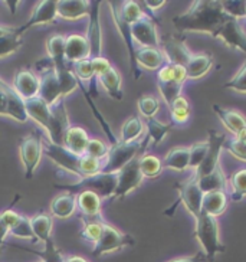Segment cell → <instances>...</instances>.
<instances>
[{
    "label": "cell",
    "mask_w": 246,
    "mask_h": 262,
    "mask_svg": "<svg viewBox=\"0 0 246 262\" xmlns=\"http://www.w3.org/2000/svg\"><path fill=\"white\" fill-rule=\"evenodd\" d=\"M231 16L226 15L219 0H196L185 13L173 17L178 32H197L215 36L216 32Z\"/></svg>",
    "instance_id": "obj_1"
},
{
    "label": "cell",
    "mask_w": 246,
    "mask_h": 262,
    "mask_svg": "<svg viewBox=\"0 0 246 262\" xmlns=\"http://www.w3.org/2000/svg\"><path fill=\"white\" fill-rule=\"evenodd\" d=\"M25 107L28 117L45 128L49 141L62 146L63 136L71 127L70 118L65 108V100H59L49 107L40 97H35L32 100L25 101Z\"/></svg>",
    "instance_id": "obj_2"
},
{
    "label": "cell",
    "mask_w": 246,
    "mask_h": 262,
    "mask_svg": "<svg viewBox=\"0 0 246 262\" xmlns=\"http://www.w3.org/2000/svg\"><path fill=\"white\" fill-rule=\"evenodd\" d=\"M43 153L52 160V162L61 167L70 174L82 179L86 176H93L100 173L102 169V162L88 157V156L74 155L68 148L63 146H58L51 143L49 140L43 141Z\"/></svg>",
    "instance_id": "obj_3"
},
{
    "label": "cell",
    "mask_w": 246,
    "mask_h": 262,
    "mask_svg": "<svg viewBox=\"0 0 246 262\" xmlns=\"http://www.w3.org/2000/svg\"><path fill=\"white\" fill-rule=\"evenodd\" d=\"M194 236L199 241L203 254L206 255L208 261H215L216 255L223 254L226 251L219 235L217 217H212L202 212L199 216L194 217Z\"/></svg>",
    "instance_id": "obj_4"
},
{
    "label": "cell",
    "mask_w": 246,
    "mask_h": 262,
    "mask_svg": "<svg viewBox=\"0 0 246 262\" xmlns=\"http://www.w3.org/2000/svg\"><path fill=\"white\" fill-rule=\"evenodd\" d=\"M148 143H150L148 137H146L143 141H134V143H123L118 140L116 144L109 146L105 163H102L101 171L102 173H118L131 160L144 155L146 148L148 147Z\"/></svg>",
    "instance_id": "obj_5"
},
{
    "label": "cell",
    "mask_w": 246,
    "mask_h": 262,
    "mask_svg": "<svg viewBox=\"0 0 246 262\" xmlns=\"http://www.w3.org/2000/svg\"><path fill=\"white\" fill-rule=\"evenodd\" d=\"M55 189L65 190V192L75 193L84 189H90L95 192L101 199H113L117 187V173H97L93 176H86L78 180L77 183L71 185H54Z\"/></svg>",
    "instance_id": "obj_6"
},
{
    "label": "cell",
    "mask_w": 246,
    "mask_h": 262,
    "mask_svg": "<svg viewBox=\"0 0 246 262\" xmlns=\"http://www.w3.org/2000/svg\"><path fill=\"white\" fill-rule=\"evenodd\" d=\"M187 79L186 70L183 67L178 65H171L166 63L162 70L157 72V86H159V93L163 97V100L166 101L167 107H170L176 98L182 95L183 84Z\"/></svg>",
    "instance_id": "obj_7"
},
{
    "label": "cell",
    "mask_w": 246,
    "mask_h": 262,
    "mask_svg": "<svg viewBox=\"0 0 246 262\" xmlns=\"http://www.w3.org/2000/svg\"><path fill=\"white\" fill-rule=\"evenodd\" d=\"M134 244H136V241L131 235L123 233V232L116 229L114 226L104 222L100 239L93 248V256L98 258V256H102V255L120 251V249H123L125 247H132Z\"/></svg>",
    "instance_id": "obj_8"
},
{
    "label": "cell",
    "mask_w": 246,
    "mask_h": 262,
    "mask_svg": "<svg viewBox=\"0 0 246 262\" xmlns=\"http://www.w3.org/2000/svg\"><path fill=\"white\" fill-rule=\"evenodd\" d=\"M19 155H20V160L24 163L25 178L29 180L35 174V170L38 169L42 155H43V141H42L40 134L31 133L20 140Z\"/></svg>",
    "instance_id": "obj_9"
},
{
    "label": "cell",
    "mask_w": 246,
    "mask_h": 262,
    "mask_svg": "<svg viewBox=\"0 0 246 262\" xmlns=\"http://www.w3.org/2000/svg\"><path fill=\"white\" fill-rule=\"evenodd\" d=\"M0 116L13 118L17 123H26L29 120L25 101L15 93L13 86L0 79Z\"/></svg>",
    "instance_id": "obj_10"
},
{
    "label": "cell",
    "mask_w": 246,
    "mask_h": 262,
    "mask_svg": "<svg viewBox=\"0 0 246 262\" xmlns=\"http://www.w3.org/2000/svg\"><path fill=\"white\" fill-rule=\"evenodd\" d=\"M174 187L177 189V193H178V199H177V203H174L169 210H166L164 213L166 215L171 216L174 209L177 208L178 203H183L185 208L190 212V215L193 217L199 216L202 213V198H203V193L199 189V185L196 182V179L192 178L190 180H187L185 183H178V185H174Z\"/></svg>",
    "instance_id": "obj_11"
},
{
    "label": "cell",
    "mask_w": 246,
    "mask_h": 262,
    "mask_svg": "<svg viewBox=\"0 0 246 262\" xmlns=\"http://www.w3.org/2000/svg\"><path fill=\"white\" fill-rule=\"evenodd\" d=\"M139 157H136L134 160H131L127 166H124L123 169L117 173V187L116 193L113 196V199H123L127 194H130L132 190H136L137 187L141 186L144 176L141 174L140 171V164H139Z\"/></svg>",
    "instance_id": "obj_12"
},
{
    "label": "cell",
    "mask_w": 246,
    "mask_h": 262,
    "mask_svg": "<svg viewBox=\"0 0 246 262\" xmlns=\"http://www.w3.org/2000/svg\"><path fill=\"white\" fill-rule=\"evenodd\" d=\"M226 136L225 134H219L217 131L209 128L208 130V153L205 160L202 162L199 167L196 169L194 173V179H200L206 176L209 173H212L213 170L219 167V157H220V151L223 150V144L226 141Z\"/></svg>",
    "instance_id": "obj_13"
},
{
    "label": "cell",
    "mask_w": 246,
    "mask_h": 262,
    "mask_svg": "<svg viewBox=\"0 0 246 262\" xmlns=\"http://www.w3.org/2000/svg\"><path fill=\"white\" fill-rule=\"evenodd\" d=\"M155 19L150 15H144L136 24L130 25L131 36L134 43H139L140 48H160V39L157 35Z\"/></svg>",
    "instance_id": "obj_14"
},
{
    "label": "cell",
    "mask_w": 246,
    "mask_h": 262,
    "mask_svg": "<svg viewBox=\"0 0 246 262\" xmlns=\"http://www.w3.org/2000/svg\"><path fill=\"white\" fill-rule=\"evenodd\" d=\"M47 63L42 70V75H40V90H39V95L42 100L47 102L48 105H54L55 102H58L59 100H63L65 95L62 91L61 82L58 79V75L55 72L52 62L49 61V58L47 59Z\"/></svg>",
    "instance_id": "obj_15"
},
{
    "label": "cell",
    "mask_w": 246,
    "mask_h": 262,
    "mask_svg": "<svg viewBox=\"0 0 246 262\" xmlns=\"http://www.w3.org/2000/svg\"><path fill=\"white\" fill-rule=\"evenodd\" d=\"M109 9H111V13H113V19H114V24H116L117 29L120 32V35L123 36L124 42L127 45V49H128V56H130V65H131V72L134 75V79H140L141 78V70L136 62V45H134V40H132V36H131V29L130 25L127 24L124 20L120 12H118V3H114V2H109Z\"/></svg>",
    "instance_id": "obj_16"
},
{
    "label": "cell",
    "mask_w": 246,
    "mask_h": 262,
    "mask_svg": "<svg viewBox=\"0 0 246 262\" xmlns=\"http://www.w3.org/2000/svg\"><path fill=\"white\" fill-rule=\"evenodd\" d=\"M56 2L55 0H43L39 2L38 6L35 8L33 13L31 17L28 19V22L22 26H19L15 29V33L17 36H22L28 29H31L33 26H39V25H49L54 24L56 20Z\"/></svg>",
    "instance_id": "obj_17"
},
{
    "label": "cell",
    "mask_w": 246,
    "mask_h": 262,
    "mask_svg": "<svg viewBox=\"0 0 246 262\" xmlns=\"http://www.w3.org/2000/svg\"><path fill=\"white\" fill-rule=\"evenodd\" d=\"M213 38L220 39V40H223L225 45L233 48V49H239L240 52H243L246 55V33L242 29V26H240L238 20L229 17L219 28V31L216 32Z\"/></svg>",
    "instance_id": "obj_18"
},
{
    "label": "cell",
    "mask_w": 246,
    "mask_h": 262,
    "mask_svg": "<svg viewBox=\"0 0 246 262\" xmlns=\"http://www.w3.org/2000/svg\"><path fill=\"white\" fill-rule=\"evenodd\" d=\"M100 5L101 2H93L91 12H90V22H88V32H86V40L90 45L91 56L90 59L102 56V32L100 25Z\"/></svg>",
    "instance_id": "obj_19"
},
{
    "label": "cell",
    "mask_w": 246,
    "mask_h": 262,
    "mask_svg": "<svg viewBox=\"0 0 246 262\" xmlns=\"http://www.w3.org/2000/svg\"><path fill=\"white\" fill-rule=\"evenodd\" d=\"M160 49L166 56L167 63L178 65L183 68L193 55L185 42L176 36H167V38H164V40H160Z\"/></svg>",
    "instance_id": "obj_20"
},
{
    "label": "cell",
    "mask_w": 246,
    "mask_h": 262,
    "mask_svg": "<svg viewBox=\"0 0 246 262\" xmlns=\"http://www.w3.org/2000/svg\"><path fill=\"white\" fill-rule=\"evenodd\" d=\"M13 90L24 101L32 100L39 95L40 78L29 70H20L13 78Z\"/></svg>",
    "instance_id": "obj_21"
},
{
    "label": "cell",
    "mask_w": 246,
    "mask_h": 262,
    "mask_svg": "<svg viewBox=\"0 0 246 262\" xmlns=\"http://www.w3.org/2000/svg\"><path fill=\"white\" fill-rule=\"evenodd\" d=\"M0 216H2V219L5 221V224L8 225L9 233H12L16 238L35 241L29 217H25V216L19 215V213H16L15 210H12V209L5 210L3 213H0ZM35 242H36V241H35Z\"/></svg>",
    "instance_id": "obj_22"
},
{
    "label": "cell",
    "mask_w": 246,
    "mask_h": 262,
    "mask_svg": "<svg viewBox=\"0 0 246 262\" xmlns=\"http://www.w3.org/2000/svg\"><path fill=\"white\" fill-rule=\"evenodd\" d=\"M93 2L88 0H58L56 15L65 20H77L90 15Z\"/></svg>",
    "instance_id": "obj_23"
},
{
    "label": "cell",
    "mask_w": 246,
    "mask_h": 262,
    "mask_svg": "<svg viewBox=\"0 0 246 262\" xmlns=\"http://www.w3.org/2000/svg\"><path fill=\"white\" fill-rule=\"evenodd\" d=\"M90 45L88 40L82 35H70L65 38V59L72 65L75 62L90 59Z\"/></svg>",
    "instance_id": "obj_24"
},
{
    "label": "cell",
    "mask_w": 246,
    "mask_h": 262,
    "mask_svg": "<svg viewBox=\"0 0 246 262\" xmlns=\"http://www.w3.org/2000/svg\"><path fill=\"white\" fill-rule=\"evenodd\" d=\"M101 199L93 190H82L77 194V209L82 219H101Z\"/></svg>",
    "instance_id": "obj_25"
},
{
    "label": "cell",
    "mask_w": 246,
    "mask_h": 262,
    "mask_svg": "<svg viewBox=\"0 0 246 262\" xmlns=\"http://www.w3.org/2000/svg\"><path fill=\"white\" fill-rule=\"evenodd\" d=\"M136 62L146 70L159 71L167 63L160 48H136Z\"/></svg>",
    "instance_id": "obj_26"
},
{
    "label": "cell",
    "mask_w": 246,
    "mask_h": 262,
    "mask_svg": "<svg viewBox=\"0 0 246 262\" xmlns=\"http://www.w3.org/2000/svg\"><path fill=\"white\" fill-rule=\"evenodd\" d=\"M90 140L91 139H90V136H88V133H86L85 128L79 127V125H72L65 133L62 146L65 147V148H68L74 155L84 156Z\"/></svg>",
    "instance_id": "obj_27"
},
{
    "label": "cell",
    "mask_w": 246,
    "mask_h": 262,
    "mask_svg": "<svg viewBox=\"0 0 246 262\" xmlns=\"http://www.w3.org/2000/svg\"><path fill=\"white\" fill-rule=\"evenodd\" d=\"M212 110H213L216 116L219 117V120L222 121L225 128L229 133H232L233 136H238L240 131L246 128V118L238 111L223 108L219 104H213Z\"/></svg>",
    "instance_id": "obj_28"
},
{
    "label": "cell",
    "mask_w": 246,
    "mask_h": 262,
    "mask_svg": "<svg viewBox=\"0 0 246 262\" xmlns=\"http://www.w3.org/2000/svg\"><path fill=\"white\" fill-rule=\"evenodd\" d=\"M51 213L58 219H66L75 213L77 210V194L75 193L63 192L58 194L51 202Z\"/></svg>",
    "instance_id": "obj_29"
},
{
    "label": "cell",
    "mask_w": 246,
    "mask_h": 262,
    "mask_svg": "<svg viewBox=\"0 0 246 262\" xmlns=\"http://www.w3.org/2000/svg\"><path fill=\"white\" fill-rule=\"evenodd\" d=\"M228 194L225 192L203 193L202 198V212L212 217L222 215L228 208Z\"/></svg>",
    "instance_id": "obj_30"
},
{
    "label": "cell",
    "mask_w": 246,
    "mask_h": 262,
    "mask_svg": "<svg viewBox=\"0 0 246 262\" xmlns=\"http://www.w3.org/2000/svg\"><path fill=\"white\" fill-rule=\"evenodd\" d=\"M213 65V58L209 54H193L185 70L187 79H199L208 74Z\"/></svg>",
    "instance_id": "obj_31"
},
{
    "label": "cell",
    "mask_w": 246,
    "mask_h": 262,
    "mask_svg": "<svg viewBox=\"0 0 246 262\" xmlns=\"http://www.w3.org/2000/svg\"><path fill=\"white\" fill-rule=\"evenodd\" d=\"M31 221V228L33 232V236L36 242H43L45 245L49 244L52 239V228H54V221L52 217L47 213H38Z\"/></svg>",
    "instance_id": "obj_32"
},
{
    "label": "cell",
    "mask_w": 246,
    "mask_h": 262,
    "mask_svg": "<svg viewBox=\"0 0 246 262\" xmlns=\"http://www.w3.org/2000/svg\"><path fill=\"white\" fill-rule=\"evenodd\" d=\"M163 167L185 171L189 169L190 163V148L189 147H173L163 159Z\"/></svg>",
    "instance_id": "obj_33"
},
{
    "label": "cell",
    "mask_w": 246,
    "mask_h": 262,
    "mask_svg": "<svg viewBox=\"0 0 246 262\" xmlns=\"http://www.w3.org/2000/svg\"><path fill=\"white\" fill-rule=\"evenodd\" d=\"M98 81L102 85V88L107 91V94L117 101L123 100V88H121V75L120 72L111 67L109 70L105 72H102L101 75H98Z\"/></svg>",
    "instance_id": "obj_34"
},
{
    "label": "cell",
    "mask_w": 246,
    "mask_h": 262,
    "mask_svg": "<svg viewBox=\"0 0 246 262\" xmlns=\"http://www.w3.org/2000/svg\"><path fill=\"white\" fill-rule=\"evenodd\" d=\"M199 189L202 193H210V192H225L226 186H228V180L225 178V173L220 169V166L215 169L212 173H209L203 178L196 179Z\"/></svg>",
    "instance_id": "obj_35"
},
{
    "label": "cell",
    "mask_w": 246,
    "mask_h": 262,
    "mask_svg": "<svg viewBox=\"0 0 246 262\" xmlns=\"http://www.w3.org/2000/svg\"><path fill=\"white\" fill-rule=\"evenodd\" d=\"M47 49L49 55V61L52 62L54 68H62L70 65L65 59V36L52 35L47 40Z\"/></svg>",
    "instance_id": "obj_36"
},
{
    "label": "cell",
    "mask_w": 246,
    "mask_h": 262,
    "mask_svg": "<svg viewBox=\"0 0 246 262\" xmlns=\"http://www.w3.org/2000/svg\"><path fill=\"white\" fill-rule=\"evenodd\" d=\"M144 131V123L141 121V118L137 116L130 117L121 127V137L120 141L123 143H134L139 141Z\"/></svg>",
    "instance_id": "obj_37"
},
{
    "label": "cell",
    "mask_w": 246,
    "mask_h": 262,
    "mask_svg": "<svg viewBox=\"0 0 246 262\" xmlns=\"http://www.w3.org/2000/svg\"><path fill=\"white\" fill-rule=\"evenodd\" d=\"M169 110L173 125H183V124L187 123V120L190 117V104L183 95L176 98L174 102L169 107Z\"/></svg>",
    "instance_id": "obj_38"
},
{
    "label": "cell",
    "mask_w": 246,
    "mask_h": 262,
    "mask_svg": "<svg viewBox=\"0 0 246 262\" xmlns=\"http://www.w3.org/2000/svg\"><path fill=\"white\" fill-rule=\"evenodd\" d=\"M146 127L147 137L150 139V143H153L154 146H159L164 140V137L169 134L173 124H163L157 121L155 118H146Z\"/></svg>",
    "instance_id": "obj_39"
},
{
    "label": "cell",
    "mask_w": 246,
    "mask_h": 262,
    "mask_svg": "<svg viewBox=\"0 0 246 262\" xmlns=\"http://www.w3.org/2000/svg\"><path fill=\"white\" fill-rule=\"evenodd\" d=\"M231 186V199L233 202H240L246 196V167L236 170L229 178Z\"/></svg>",
    "instance_id": "obj_40"
},
{
    "label": "cell",
    "mask_w": 246,
    "mask_h": 262,
    "mask_svg": "<svg viewBox=\"0 0 246 262\" xmlns=\"http://www.w3.org/2000/svg\"><path fill=\"white\" fill-rule=\"evenodd\" d=\"M140 171L144 178L154 179L160 176L163 170V163L159 157L151 155H143L139 159Z\"/></svg>",
    "instance_id": "obj_41"
},
{
    "label": "cell",
    "mask_w": 246,
    "mask_h": 262,
    "mask_svg": "<svg viewBox=\"0 0 246 262\" xmlns=\"http://www.w3.org/2000/svg\"><path fill=\"white\" fill-rule=\"evenodd\" d=\"M118 12H120L121 17L128 25L136 24L137 20H140L143 16L146 15L139 3L137 2H131V0L118 3Z\"/></svg>",
    "instance_id": "obj_42"
},
{
    "label": "cell",
    "mask_w": 246,
    "mask_h": 262,
    "mask_svg": "<svg viewBox=\"0 0 246 262\" xmlns=\"http://www.w3.org/2000/svg\"><path fill=\"white\" fill-rule=\"evenodd\" d=\"M82 221H84V228L79 233L81 238L95 245L101 236L104 221L102 219H82Z\"/></svg>",
    "instance_id": "obj_43"
},
{
    "label": "cell",
    "mask_w": 246,
    "mask_h": 262,
    "mask_svg": "<svg viewBox=\"0 0 246 262\" xmlns=\"http://www.w3.org/2000/svg\"><path fill=\"white\" fill-rule=\"evenodd\" d=\"M22 45H24V39H22V36H17L15 31L12 33L0 36V58L15 54Z\"/></svg>",
    "instance_id": "obj_44"
},
{
    "label": "cell",
    "mask_w": 246,
    "mask_h": 262,
    "mask_svg": "<svg viewBox=\"0 0 246 262\" xmlns=\"http://www.w3.org/2000/svg\"><path fill=\"white\" fill-rule=\"evenodd\" d=\"M137 107L144 118H155V114L160 111V101L153 95H143L137 101Z\"/></svg>",
    "instance_id": "obj_45"
},
{
    "label": "cell",
    "mask_w": 246,
    "mask_h": 262,
    "mask_svg": "<svg viewBox=\"0 0 246 262\" xmlns=\"http://www.w3.org/2000/svg\"><path fill=\"white\" fill-rule=\"evenodd\" d=\"M222 8L226 15L238 22L239 19H246V0H225Z\"/></svg>",
    "instance_id": "obj_46"
},
{
    "label": "cell",
    "mask_w": 246,
    "mask_h": 262,
    "mask_svg": "<svg viewBox=\"0 0 246 262\" xmlns=\"http://www.w3.org/2000/svg\"><path fill=\"white\" fill-rule=\"evenodd\" d=\"M223 86L226 90H231V91H235V93L246 94V61L245 63L239 68V71L233 75V77L225 82Z\"/></svg>",
    "instance_id": "obj_47"
},
{
    "label": "cell",
    "mask_w": 246,
    "mask_h": 262,
    "mask_svg": "<svg viewBox=\"0 0 246 262\" xmlns=\"http://www.w3.org/2000/svg\"><path fill=\"white\" fill-rule=\"evenodd\" d=\"M25 251H29L32 254H36L38 256H40V259L43 262H65V258H63V255L62 252L56 248L54 241H51L49 244L45 245V249H43V252H35V251H32V249H25Z\"/></svg>",
    "instance_id": "obj_48"
},
{
    "label": "cell",
    "mask_w": 246,
    "mask_h": 262,
    "mask_svg": "<svg viewBox=\"0 0 246 262\" xmlns=\"http://www.w3.org/2000/svg\"><path fill=\"white\" fill-rule=\"evenodd\" d=\"M208 141H202V143H196L193 144L190 148V163H189V169L196 170L199 167L202 162L205 160L206 153H208Z\"/></svg>",
    "instance_id": "obj_49"
},
{
    "label": "cell",
    "mask_w": 246,
    "mask_h": 262,
    "mask_svg": "<svg viewBox=\"0 0 246 262\" xmlns=\"http://www.w3.org/2000/svg\"><path fill=\"white\" fill-rule=\"evenodd\" d=\"M108 150H109V146H107L105 143H102L101 140L91 139L90 143H88V147H86L85 156L93 157V159H97V160L102 162V159L107 157Z\"/></svg>",
    "instance_id": "obj_50"
},
{
    "label": "cell",
    "mask_w": 246,
    "mask_h": 262,
    "mask_svg": "<svg viewBox=\"0 0 246 262\" xmlns=\"http://www.w3.org/2000/svg\"><path fill=\"white\" fill-rule=\"evenodd\" d=\"M223 148H226L232 156H235L239 160L246 162V146H242V144L238 143L235 139L226 140L225 144H223Z\"/></svg>",
    "instance_id": "obj_51"
},
{
    "label": "cell",
    "mask_w": 246,
    "mask_h": 262,
    "mask_svg": "<svg viewBox=\"0 0 246 262\" xmlns=\"http://www.w3.org/2000/svg\"><path fill=\"white\" fill-rule=\"evenodd\" d=\"M91 62H93V67H94V71H95V75L98 77V75H101L102 72H105L107 70H109L113 65L109 63V61H108L107 58H104V56H100V58H94V59H91Z\"/></svg>",
    "instance_id": "obj_52"
},
{
    "label": "cell",
    "mask_w": 246,
    "mask_h": 262,
    "mask_svg": "<svg viewBox=\"0 0 246 262\" xmlns=\"http://www.w3.org/2000/svg\"><path fill=\"white\" fill-rule=\"evenodd\" d=\"M206 255L203 254V251H199L196 252L192 256H183V258H176V259H171V261L167 262H206Z\"/></svg>",
    "instance_id": "obj_53"
},
{
    "label": "cell",
    "mask_w": 246,
    "mask_h": 262,
    "mask_svg": "<svg viewBox=\"0 0 246 262\" xmlns=\"http://www.w3.org/2000/svg\"><path fill=\"white\" fill-rule=\"evenodd\" d=\"M144 5H146V8L150 10V15H153V12H155L157 9L163 8V6L166 5V0H157V2H154V0H146Z\"/></svg>",
    "instance_id": "obj_54"
},
{
    "label": "cell",
    "mask_w": 246,
    "mask_h": 262,
    "mask_svg": "<svg viewBox=\"0 0 246 262\" xmlns=\"http://www.w3.org/2000/svg\"><path fill=\"white\" fill-rule=\"evenodd\" d=\"M9 235V228L8 225L5 224V221L2 219V216H0V249H2V245H3V242H5V239Z\"/></svg>",
    "instance_id": "obj_55"
},
{
    "label": "cell",
    "mask_w": 246,
    "mask_h": 262,
    "mask_svg": "<svg viewBox=\"0 0 246 262\" xmlns=\"http://www.w3.org/2000/svg\"><path fill=\"white\" fill-rule=\"evenodd\" d=\"M235 140H236L238 143H240L242 146H246V128L240 131L238 136H235Z\"/></svg>",
    "instance_id": "obj_56"
},
{
    "label": "cell",
    "mask_w": 246,
    "mask_h": 262,
    "mask_svg": "<svg viewBox=\"0 0 246 262\" xmlns=\"http://www.w3.org/2000/svg\"><path fill=\"white\" fill-rule=\"evenodd\" d=\"M65 262H88L85 258L82 256H77V255H74V256H70V258H65Z\"/></svg>",
    "instance_id": "obj_57"
},
{
    "label": "cell",
    "mask_w": 246,
    "mask_h": 262,
    "mask_svg": "<svg viewBox=\"0 0 246 262\" xmlns=\"http://www.w3.org/2000/svg\"><path fill=\"white\" fill-rule=\"evenodd\" d=\"M13 31H15L13 28H8V26H0V36H3V35H8V33H12Z\"/></svg>",
    "instance_id": "obj_58"
},
{
    "label": "cell",
    "mask_w": 246,
    "mask_h": 262,
    "mask_svg": "<svg viewBox=\"0 0 246 262\" xmlns=\"http://www.w3.org/2000/svg\"><path fill=\"white\" fill-rule=\"evenodd\" d=\"M36 262H43V261H42V259H39V261H36Z\"/></svg>",
    "instance_id": "obj_59"
}]
</instances>
